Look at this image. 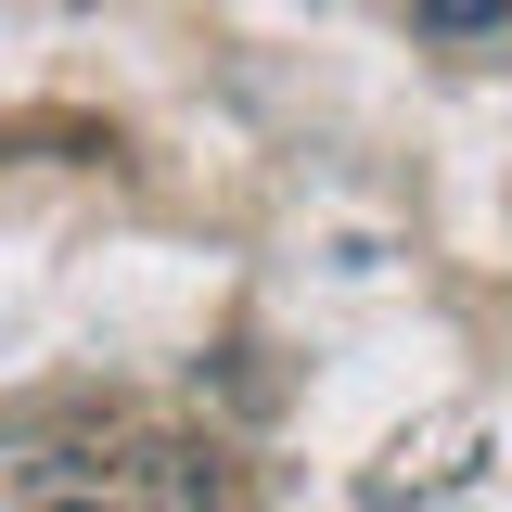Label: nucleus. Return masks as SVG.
Instances as JSON below:
<instances>
[{
  "instance_id": "1",
  "label": "nucleus",
  "mask_w": 512,
  "mask_h": 512,
  "mask_svg": "<svg viewBox=\"0 0 512 512\" xmlns=\"http://www.w3.org/2000/svg\"><path fill=\"white\" fill-rule=\"evenodd\" d=\"M128 448L103 423H0V512H116Z\"/></svg>"
},
{
  "instance_id": "2",
  "label": "nucleus",
  "mask_w": 512,
  "mask_h": 512,
  "mask_svg": "<svg viewBox=\"0 0 512 512\" xmlns=\"http://www.w3.org/2000/svg\"><path fill=\"white\" fill-rule=\"evenodd\" d=\"M410 26L423 39H487V26H512V0H410Z\"/></svg>"
}]
</instances>
